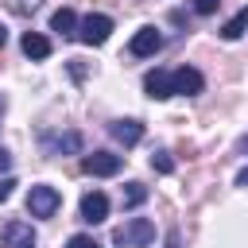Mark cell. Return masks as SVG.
<instances>
[{
    "label": "cell",
    "mask_w": 248,
    "mask_h": 248,
    "mask_svg": "<svg viewBox=\"0 0 248 248\" xmlns=\"http://www.w3.org/2000/svg\"><path fill=\"white\" fill-rule=\"evenodd\" d=\"M155 240V225L147 217H128L116 232H112V244L116 248H147Z\"/></svg>",
    "instance_id": "obj_1"
},
{
    "label": "cell",
    "mask_w": 248,
    "mask_h": 248,
    "mask_svg": "<svg viewBox=\"0 0 248 248\" xmlns=\"http://www.w3.org/2000/svg\"><path fill=\"white\" fill-rule=\"evenodd\" d=\"M85 46H101V43H108V35H112V19L105 16V12H93V16H85V19H78V31H74Z\"/></svg>",
    "instance_id": "obj_2"
},
{
    "label": "cell",
    "mask_w": 248,
    "mask_h": 248,
    "mask_svg": "<svg viewBox=\"0 0 248 248\" xmlns=\"http://www.w3.org/2000/svg\"><path fill=\"white\" fill-rule=\"evenodd\" d=\"M58 205H62V194H58L54 186L39 182V186L27 190V213H31V217H54Z\"/></svg>",
    "instance_id": "obj_3"
},
{
    "label": "cell",
    "mask_w": 248,
    "mask_h": 248,
    "mask_svg": "<svg viewBox=\"0 0 248 248\" xmlns=\"http://www.w3.org/2000/svg\"><path fill=\"white\" fill-rule=\"evenodd\" d=\"M120 167H124V155H112V151H93L81 159V170L93 178H112V174H120Z\"/></svg>",
    "instance_id": "obj_4"
},
{
    "label": "cell",
    "mask_w": 248,
    "mask_h": 248,
    "mask_svg": "<svg viewBox=\"0 0 248 248\" xmlns=\"http://www.w3.org/2000/svg\"><path fill=\"white\" fill-rule=\"evenodd\" d=\"M202 89H205L202 70H194V66L170 70V93H174V97H194V93H202Z\"/></svg>",
    "instance_id": "obj_5"
},
{
    "label": "cell",
    "mask_w": 248,
    "mask_h": 248,
    "mask_svg": "<svg viewBox=\"0 0 248 248\" xmlns=\"http://www.w3.org/2000/svg\"><path fill=\"white\" fill-rule=\"evenodd\" d=\"M163 50V35H159V27H140L136 35H132V43H128V54H136V58H155Z\"/></svg>",
    "instance_id": "obj_6"
},
{
    "label": "cell",
    "mask_w": 248,
    "mask_h": 248,
    "mask_svg": "<svg viewBox=\"0 0 248 248\" xmlns=\"http://www.w3.org/2000/svg\"><path fill=\"white\" fill-rule=\"evenodd\" d=\"M78 213H81V221H85V225H101V221L108 217V198H105L101 190H89V194H81Z\"/></svg>",
    "instance_id": "obj_7"
},
{
    "label": "cell",
    "mask_w": 248,
    "mask_h": 248,
    "mask_svg": "<svg viewBox=\"0 0 248 248\" xmlns=\"http://www.w3.org/2000/svg\"><path fill=\"white\" fill-rule=\"evenodd\" d=\"M23 244H35V229L27 221H8L0 229V248H23Z\"/></svg>",
    "instance_id": "obj_8"
},
{
    "label": "cell",
    "mask_w": 248,
    "mask_h": 248,
    "mask_svg": "<svg viewBox=\"0 0 248 248\" xmlns=\"http://www.w3.org/2000/svg\"><path fill=\"white\" fill-rule=\"evenodd\" d=\"M143 93L151 97V101H167V97H174L170 93V70H147L143 74Z\"/></svg>",
    "instance_id": "obj_9"
},
{
    "label": "cell",
    "mask_w": 248,
    "mask_h": 248,
    "mask_svg": "<svg viewBox=\"0 0 248 248\" xmlns=\"http://www.w3.org/2000/svg\"><path fill=\"white\" fill-rule=\"evenodd\" d=\"M43 147L50 151V155H78L81 151V132H58V136H46L43 140Z\"/></svg>",
    "instance_id": "obj_10"
},
{
    "label": "cell",
    "mask_w": 248,
    "mask_h": 248,
    "mask_svg": "<svg viewBox=\"0 0 248 248\" xmlns=\"http://www.w3.org/2000/svg\"><path fill=\"white\" fill-rule=\"evenodd\" d=\"M112 140L124 147H136L143 140V124L140 120H112Z\"/></svg>",
    "instance_id": "obj_11"
},
{
    "label": "cell",
    "mask_w": 248,
    "mask_h": 248,
    "mask_svg": "<svg viewBox=\"0 0 248 248\" xmlns=\"http://www.w3.org/2000/svg\"><path fill=\"white\" fill-rule=\"evenodd\" d=\"M19 46H23V54H27V58H35V62H43V58L50 54V39H46V35H39V31H27V35L19 39Z\"/></svg>",
    "instance_id": "obj_12"
},
{
    "label": "cell",
    "mask_w": 248,
    "mask_h": 248,
    "mask_svg": "<svg viewBox=\"0 0 248 248\" xmlns=\"http://www.w3.org/2000/svg\"><path fill=\"white\" fill-rule=\"evenodd\" d=\"M244 31H248V4H244V8H240V12H236V16H232V19L225 23V27H221V39L236 43V39H240Z\"/></svg>",
    "instance_id": "obj_13"
},
{
    "label": "cell",
    "mask_w": 248,
    "mask_h": 248,
    "mask_svg": "<svg viewBox=\"0 0 248 248\" xmlns=\"http://www.w3.org/2000/svg\"><path fill=\"white\" fill-rule=\"evenodd\" d=\"M50 31H58V35H74V31H78V16H74L70 8H58V12L50 16Z\"/></svg>",
    "instance_id": "obj_14"
},
{
    "label": "cell",
    "mask_w": 248,
    "mask_h": 248,
    "mask_svg": "<svg viewBox=\"0 0 248 248\" xmlns=\"http://www.w3.org/2000/svg\"><path fill=\"white\" fill-rule=\"evenodd\" d=\"M143 202H147V186H143V182H128L124 194H120V205H124V209H136V205H143Z\"/></svg>",
    "instance_id": "obj_15"
},
{
    "label": "cell",
    "mask_w": 248,
    "mask_h": 248,
    "mask_svg": "<svg viewBox=\"0 0 248 248\" xmlns=\"http://www.w3.org/2000/svg\"><path fill=\"white\" fill-rule=\"evenodd\" d=\"M151 167H155L159 174H170V170H174V159H170V151H163V147H159V151L151 155Z\"/></svg>",
    "instance_id": "obj_16"
},
{
    "label": "cell",
    "mask_w": 248,
    "mask_h": 248,
    "mask_svg": "<svg viewBox=\"0 0 248 248\" xmlns=\"http://www.w3.org/2000/svg\"><path fill=\"white\" fill-rule=\"evenodd\" d=\"M190 8H194V16H213L221 8V0H190Z\"/></svg>",
    "instance_id": "obj_17"
},
{
    "label": "cell",
    "mask_w": 248,
    "mask_h": 248,
    "mask_svg": "<svg viewBox=\"0 0 248 248\" xmlns=\"http://www.w3.org/2000/svg\"><path fill=\"white\" fill-rule=\"evenodd\" d=\"M66 248H101V244H97L89 232H74V236L66 240Z\"/></svg>",
    "instance_id": "obj_18"
},
{
    "label": "cell",
    "mask_w": 248,
    "mask_h": 248,
    "mask_svg": "<svg viewBox=\"0 0 248 248\" xmlns=\"http://www.w3.org/2000/svg\"><path fill=\"white\" fill-rule=\"evenodd\" d=\"M12 190H16V178H0V202H8Z\"/></svg>",
    "instance_id": "obj_19"
},
{
    "label": "cell",
    "mask_w": 248,
    "mask_h": 248,
    "mask_svg": "<svg viewBox=\"0 0 248 248\" xmlns=\"http://www.w3.org/2000/svg\"><path fill=\"white\" fill-rule=\"evenodd\" d=\"M8 167H12V155H8L4 147H0V170H8Z\"/></svg>",
    "instance_id": "obj_20"
},
{
    "label": "cell",
    "mask_w": 248,
    "mask_h": 248,
    "mask_svg": "<svg viewBox=\"0 0 248 248\" xmlns=\"http://www.w3.org/2000/svg\"><path fill=\"white\" fill-rule=\"evenodd\" d=\"M236 186H244V190H248V167H244V170L236 174Z\"/></svg>",
    "instance_id": "obj_21"
},
{
    "label": "cell",
    "mask_w": 248,
    "mask_h": 248,
    "mask_svg": "<svg viewBox=\"0 0 248 248\" xmlns=\"http://www.w3.org/2000/svg\"><path fill=\"white\" fill-rule=\"evenodd\" d=\"M167 248H178V232H167Z\"/></svg>",
    "instance_id": "obj_22"
},
{
    "label": "cell",
    "mask_w": 248,
    "mask_h": 248,
    "mask_svg": "<svg viewBox=\"0 0 248 248\" xmlns=\"http://www.w3.org/2000/svg\"><path fill=\"white\" fill-rule=\"evenodd\" d=\"M236 151H244V155H248V136H244V140L236 143Z\"/></svg>",
    "instance_id": "obj_23"
},
{
    "label": "cell",
    "mask_w": 248,
    "mask_h": 248,
    "mask_svg": "<svg viewBox=\"0 0 248 248\" xmlns=\"http://www.w3.org/2000/svg\"><path fill=\"white\" fill-rule=\"evenodd\" d=\"M4 43H8V31H4V23H0V46H4Z\"/></svg>",
    "instance_id": "obj_24"
},
{
    "label": "cell",
    "mask_w": 248,
    "mask_h": 248,
    "mask_svg": "<svg viewBox=\"0 0 248 248\" xmlns=\"http://www.w3.org/2000/svg\"><path fill=\"white\" fill-rule=\"evenodd\" d=\"M0 116H4V97H0Z\"/></svg>",
    "instance_id": "obj_25"
},
{
    "label": "cell",
    "mask_w": 248,
    "mask_h": 248,
    "mask_svg": "<svg viewBox=\"0 0 248 248\" xmlns=\"http://www.w3.org/2000/svg\"><path fill=\"white\" fill-rule=\"evenodd\" d=\"M23 248H35V244H23Z\"/></svg>",
    "instance_id": "obj_26"
}]
</instances>
